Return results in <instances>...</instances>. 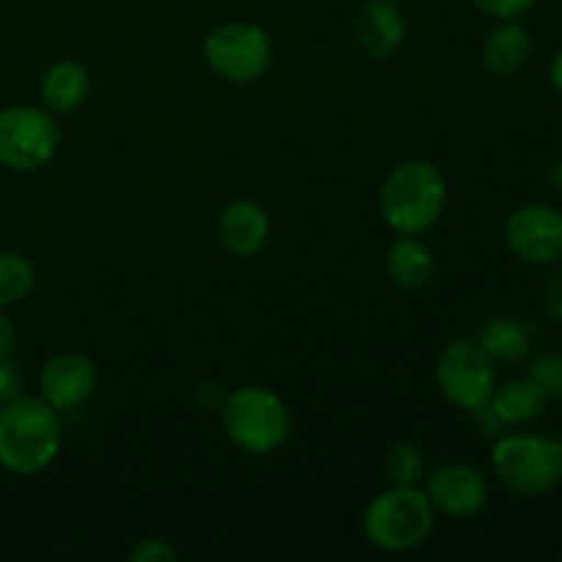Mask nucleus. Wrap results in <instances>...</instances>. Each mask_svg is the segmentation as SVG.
Instances as JSON below:
<instances>
[{
    "label": "nucleus",
    "mask_w": 562,
    "mask_h": 562,
    "mask_svg": "<svg viewBox=\"0 0 562 562\" xmlns=\"http://www.w3.org/2000/svg\"><path fill=\"white\" fill-rule=\"evenodd\" d=\"M60 412L44 398H20L0 406V467L14 475H38L60 453Z\"/></svg>",
    "instance_id": "f257e3e1"
},
{
    "label": "nucleus",
    "mask_w": 562,
    "mask_h": 562,
    "mask_svg": "<svg viewBox=\"0 0 562 562\" xmlns=\"http://www.w3.org/2000/svg\"><path fill=\"white\" fill-rule=\"evenodd\" d=\"M448 203L442 170L426 159H409L393 168L379 192L382 220L398 236H423L439 223Z\"/></svg>",
    "instance_id": "f03ea898"
},
{
    "label": "nucleus",
    "mask_w": 562,
    "mask_h": 562,
    "mask_svg": "<svg viewBox=\"0 0 562 562\" xmlns=\"http://www.w3.org/2000/svg\"><path fill=\"white\" fill-rule=\"evenodd\" d=\"M437 525V510L417 486H390L371 499L362 532L379 552L401 554L423 547Z\"/></svg>",
    "instance_id": "7ed1b4c3"
},
{
    "label": "nucleus",
    "mask_w": 562,
    "mask_h": 562,
    "mask_svg": "<svg viewBox=\"0 0 562 562\" xmlns=\"http://www.w3.org/2000/svg\"><path fill=\"white\" fill-rule=\"evenodd\" d=\"M223 431L239 450L252 456H267L283 448L291 434V415L285 401L267 387L234 390L220 404Z\"/></svg>",
    "instance_id": "20e7f679"
},
{
    "label": "nucleus",
    "mask_w": 562,
    "mask_h": 562,
    "mask_svg": "<svg viewBox=\"0 0 562 562\" xmlns=\"http://www.w3.org/2000/svg\"><path fill=\"white\" fill-rule=\"evenodd\" d=\"M492 470L508 492L543 497L562 483V442L543 434H505L492 448Z\"/></svg>",
    "instance_id": "39448f33"
},
{
    "label": "nucleus",
    "mask_w": 562,
    "mask_h": 562,
    "mask_svg": "<svg viewBox=\"0 0 562 562\" xmlns=\"http://www.w3.org/2000/svg\"><path fill=\"white\" fill-rule=\"evenodd\" d=\"M60 130L55 115L36 104L0 110V165L14 173H31L55 159Z\"/></svg>",
    "instance_id": "423d86ee"
},
{
    "label": "nucleus",
    "mask_w": 562,
    "mask_h": 562,
    "mask_svg": "<svg viewBox=\"0 0 562 562\" xmlns=\"http://www.w3.org/2000/svg\"><path fill=\"white\" fill-rule=\"evenodd\" d=\"M272 53V38L256 22H225L203 42V60L209 69L234 86H247L267 75Z\"/></svg>",
    "instance_id": "0eeeda50"
},
{
    "label": "nucleus",
    "mask_w": 562,
    "mask_h": 562,
    "mask_svg": "<svg viewBox=\"0 0 562 562\" xmlns=\"http://www.w3.org/2000/svg\"><path fill=\"white\" fill-rule=\"evenodd\" d=\"M434 379L445 398L467 412H477L488 404L497 387V362L477 346V340H450L437 357Z\"/></svg>",
    "instance_id": "6e6552de"
},
{
    "label": "nucleus",
    "mask_w": 562,
    "mask_h": 562,
    "mask_svg": "<svg viewBox=\"0 0 562 562\" xmlns=\"http://www.w3.org/2000/svg\"><path fill=\"white\" fill-rule=\"evenodd\" d=\"M505 245L530 267H554L562 258V212L552 203H525L505 223Z\"/></svg>",
    "instance_id": "1a4fd4ad"
},
{
    "label": "nucleus",
    "mask_w": 562,
    "mask_h": 562,
    "mask_svg": "<svg viewBox=\"0 0 562 562\" xmlns=\"http://www.w3.org/2000/svg\"><path fill=\"white\" fill-rule=\"evenodd\" d=\"M426 497L434 510L448 519H475L488 505V481L477 467L450 461L426 475Z\"/></svg>",
    "instance_id": "9d476101"
},
{
    "label": "nucleus",
    "mask_w": 562,
    "mask_h": 562,
    "mask_svg": "<svg viewBox=\"0 0 562 562\" xmlns=\"http://www.w3.org/2000/svg\"><path fill=\"white\" fill-rule=\"evenodd\" d=\"M97 384L99 371L91 357L80 351H60L49 357L38 373V398L47 401L53 409L71 412L93 398Z\"/></svg>",
    "instance_id": "9b49d317"
},
{
    "label": "nucleus",
    "mask_w": 562,
    "mask_h": 562,
    "mask_svg": "<svg viewBox=\"0 0 562 562\" xmlns=\"http://www.w3.org/2000/svg\"><path fill=\"white\" fill-rule=\"evenodd\" d=\"M269 223L267 209L252 198H234L225 203L217 220V239L223 250L234 258H252L267 247Z\"/></svg>",
    "instance_id": "f8f14e48"
},
{
    "label": "nucleus",
    "mask_w": 562,
    "mask_h": 562,
    "mask_svg": "<svg viewBox=\"0 0 562 562\" xmlns=\"http://www.w3.org/2000/svg\"><path fill=\"white\" fill-rule=\"evenodd\" d=\"M357 42L373 60H390L406 44V16L395 0H368L357 14Z\"/></svg>",
    "instance_id": "ddd939ff"
},
{
    "label": "nucleus",
    "mask_w": 562,
    "mask_h": 562,
    "mask_svg": "<svg viewBox=\"0 0 562 562\" xmlns=\"http://www.w3.org/2000/svg\"><path fill=\"white\" fill-rule=\"evenodd\" d=\"M532 58V33L521 20L497 22L483 38L481 60L494 77H514L530 64Z\"/></svg>",
    "instance_id": "4468645a"
},
{
    "label": "nucleus",
    "mask_w": 562,
    "mask_h": 562,
    "mask_svg": "<svg viewBox=\"0 0 562 562\" xmlns=\"http://www.w3.org/2000/svg\"><path fill=\"white\" fill-rule=\"evenodd\" d=\"M91 93V71L77 60H55L47 66V71L38 80V97L42 108H47L53 115H66L80 110L88 102Z\"/></svg>",
    "instance_id": "2eb2a0df"
},
{
    "label": "nucleus",
    "mask_w": 562,
    "mask_h": 562,
    "mask_svg": "<svg viewBox=\"0 0 562 562\" xmlns=\"http://www.w3.org/2000/svg\"><path fill=\"white\" fill-rule=\"evenodd\" d=\"M486 406L503 428H521L536 423L547 412L549 395L530 376H519L497 384Z\"/></svg>",
    "instance_id": "dca6fc26"
},
{
    "label": "nucleus",
    "mask_w": 562,
    "mask_h": 562,
    "mask_svg": "<svg viewBox=\"0 0 562 562\" xmlns=\"http://www.w3.org/2000/svg\"><path fill=\"white\" fill-rule=\"evenodd\" d=\"M477 346L499 366H514L530 355L532 327L525 318L492 316L477 329Z\"/></svg>",
    "instance_id": "f3484780"
},
{
    "label": "nucleus",
    "mask_w": 562,
    "mask_h": 562,
    "mask_svg": "<svg viewBox=\"0 0 562 562\" xmlns=\"http://www.w3.org/2000/svg\"><path fill=\"white\" fill-rule=\"evenodd\" d=\"M387 274L398 289L417 291L434 278L431 247L420 236H398L387 250Z\"/></svg>",
    "instance_id": "a211bd4d"
},
{
    "label": "nucleus",
    "mask_w": 562,
    "mask_h": 562,
    "mask_svg": "<svg viewBox=\"0 0 562 562\" xmlns=\"http://www.w3.org/2000/svg\"><path fill=\"white\" fill-rule=\"evenodd\" d=\"M36 285V267L16 250H0V307H11L25 300Z\"/></svg>",
    "instance_id": "6ab92c4d"
},
{
    "label": "nucleus",
    "mask_w": 562,
    "mask_h": 562,
    "mask_svg": "<svg viewBox=\"0 0 562 562\" xmlns=\"http://www.w3.org/2000/svg\"><path fill=\"white\" fill-rule=\"evenodd\" d=\"M384 472L393 486H417L426 477V459L417 445L398 442L390 448L387 459H384Z\"/></svg>",
    "instance_id": "aec40b11"
},
{
    "label": "nucleus",
    "mask_w": 562,
    "mask_h": 562,
    "mask_svg": "<svg viewBox=\"0 0 562 562\" xmlns=\"http://www.w3.org/2000/svg\"><path fill=\"white\" fill-rule=\"evenodd\" d=\"M527 376L549 395V401H562V351H538L530 366H527Z\"/></svg>",
    "instance_id": "412c9836"
},
{
    "label": "nucleus",
    "mask_w": 562,
    "mask_h": 562,
    "mask_svg": "<svg viewBox=\"0 0 562 562\" xmlns=\"http://www.w3.org/2000/svg\"><path fill=\"white\" fill-rule=\"evenodd\" d=\"M481 14L492 16V20L505 22V20H521L525 14H530L536 9L538 0H470Z\"/></svg>",
    "instance_id": "4be33fe9"
},
{
    "label": "nucleus",
    "mask_w": 562,
    "mask_h": 562,
    "mask_svg": "<svg viewBox=\"0 0 562 562\" xmlns=\"http://www.w3.org/2000/svg\"><path fill=\"white\" fill-rule=\"evenodd\" d=\"M130 558L135 562H176L179 560V552L165 538H143L132 549Z\"/></svg>",
    "instance_id": "5701e85b"
},
{
    "label": "nucleus",
    "mask_w": 562,
    "mask_h": 562,
    "mask_svg": "<svg viewBox=\"0 0 562 562\" xmlns=\"http://www.w3.org/2000/svg\"><path fill=\"white\" fill-rule=\"evenodd\" d=\"M22 395V371L11 355L0 357V406Z\"/></svg>",
    "instance_id": "b1692460"
},
{
    "label": "nucleus",
    "mask_w": 562,
    "mask_h": 562,
    "mask_svg": "<svg viewBox=\"0 0 562 562\" xmlns=\"http://www.w3.org/2000/svg\"><path fill=\"white\" fill-rule=\"evenodd\" d=\"M558 263L560 267L554 269V274L543 285V307H547L549 318L562 324V258Z\"/></svg>",
    "instance_id": "393cba45"
},
{
    "label": "nucleus",
    "mask_w": 562,
    "mask_h": 562,
    "mask_svg": "<svg viewBox=\"0 0 562 562\" xmlns=\"http://www.w3.org/2000/svg\"><path fill=\"white\" fill-rule=\"evenodd\" d=\"M14 344H16V329L14 324H11V318L3 313V307H0V357L11 355V351H14Z\"/></svg>",
    "instance_id": "a878e982"
},
{
    "label": "nucleus",
    "mask_w": 562,
    "mask_h": 562,
    "mask_svg": "<svg viewBox=\"0 0 562 562\" xmlns=\"http://www.w3.org/2000/svg\"><path fill=\"white\" fill-rule=\"evenodd\" d=\"M549 80H552L554 91H558L560 97H562V49H560L558 55H554L552 66H549Z\"/></svg>",
    "instance_id": "bb28decb"
},
{
    "label": "nucleus",
    "mask_w": 562,
    "mask_h": 562,
    "mask_svg": "<svg viewBox=\"0 0 562 562\" xmlns=\"http://www.w3.org/2000/svg\"><path fill=\"white\" fill-rule=\"evenodd\" d=\"M549 184H552L558 192H562V159L552 162V168H549Z\"/></svg>",
    "instance_id": "cd10ccee"
},
{
    "label": "nucleus",
    "mask_w": 562,
    "mask_h": 562,
    "mask_svg": "<svg viewBox=\"0 0 562 562\" xmlns=\"http://www.w3.org/2000/svg\"><path fill=\"white\" fill-rule=\"evenodd\" d=\"M560 560H562V543H560Z\"/></svg>",
    "instance_id": "c85d7f7f"
}]
</instances>
